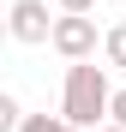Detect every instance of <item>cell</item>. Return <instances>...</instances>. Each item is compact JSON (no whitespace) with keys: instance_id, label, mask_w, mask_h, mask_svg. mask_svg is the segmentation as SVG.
<instances>
[{"instance_id":"7","label":"cell","mask_w":126,"mask_h":132,"mask_svg":"<svg viewBox=\"0 0 126 132\" xmlns=\"http://www.w3.org/2000/svg\"><path fill=\"white\" fill-rule=\"evenodd\" d=\"M108 120H114V126H126V90H114V102H108Z\"/></svg>"},{"instance_id":"5","label":"cell","mask_w":126,"mask_h":132,"mask_svg":"<svg viewBox=\"0 0 126 132\" xmlns=\"http://www.w3.org/2000/svg\"><path fill=\"white\" fill-rule=\"evenodd\" d=\"M18 126H24V108H18V96L6 90L0 96V132H18Z\"/></svg>"},{"instance_id":"6","label":"cell","mask_w":126,"mask_h":132,"mask_svg":"<svg viewBox=\"0 0 126 132\" xmlns=\"http://www.w3.org/2000/svg\"><path fill=\"white\" fill-rule=\"evenodd\" d=\"M18 132H66V120H48V114H24Z\"/></svg>"},{"instance_id":"8","label":"cell","mask_w":126,"mask_h":132,"mask_svg":"<svg viewBox=\"0 0 126 132\" xmlns=\"http://www.w3.org/2000/svg\"><path fill=\"white\" fill-rule=\"evenodd\" d=\"M60 12H96V0H60Z\"/></svg>"},{"instance_id":"10","label":"cell","mask_w":126,"mask_h":132,"mask_svg":"<svg viewBox=\"0 0 126 132\" xmlns=\"http://www.w3.org/2000/svg\"><path fill=\"white\" fill-rule=\"evenodd\" d=\"M66 132H78V126H66Z\"/></svg>"},{"instance_id":"9","label":"cell","mask_w":126,"mask_h":132,"mask_svg":"<svg viewBox=\"0 0 126 132\" xmlns=\"http://www.w3.org/2000/svg\"><path fill=\"white\" fill-rule=\"evenodd\" d=\"M102 132H126V126H114V120H108V126H102Z\"/></svg>"},{"instance_id":"1","label":"cell","mask_w":126,"mask_h":132,"mask_svg":"<svg viewBox=\"0 0 126 132\" xmlns=\"http://www.w3.org/2000/svg\"><path fill=\"white\" fill-rule=\"evenodd\" d=\"M108 102H114L108 72H102V66H90V60H72V66H66V90H60V120L78 126V132H102Z\"/></svg>"},{"instance_id":"3","label":"cell","mask_w":126,"mask_h":132,"mask_svg":"<svg viewBox=\"0 0 126 132\" xmlns=\"http://www.w3.org/2000/svg\"><path fill=\"white\" fill-rule=\"evenodd\" d=\"M12 42H24V48H36V42H54V18L42 0H12V18H6Z\"/></svg>"},{"instance_id":"4","label":"cell","mask_w":126,"mask_h":132,"mask_svg":"<svg viewBox=\"0 0 126 132\" xmlns=\"http://www.w3.org/2000/svg\"><path fill=\"white\" fill-rule=\"evenodd\" d=\"M102 54H108V66H114V72H126V24H114L108 36H102Z\"/></svg>"},{"instance_id":"2","label":"cell","mask_w":126,"mask_h":132,"mask_svg":"<svg viewBox=\"0 0 126 132\" xmlns=\"http://www.w3.org/2000/svg\"><path fill=\"white\" fill-rule=\"evenodd\" d=\"M54 48L66 54V60H90V54H96V18H90V12L54 18Z\"/></svg>"}]
</instances>
